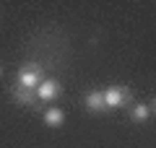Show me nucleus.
<instances>
[{
  "instance_id": "obj_1",
  "label": "nucleus",
  "mask_w": 156,
  "mask_h": 148,
  "mask_svg": "<svg viewBox=\"0 0 156 148\" xmlns=\"http://www.w3.org/2000/svg\"><path fill=\"white\" fill-rule=\"evenodd\" d=\"M42 81H44V70H42V65H37V62L23 65L21 70H18V76H16V86L26 88V91H37Z\"/></svg>"
},
{
  "instance_id": "obj_2",
  "label": "nucleus",
  "mask_w": 156,
  "mask_h": 148,
  "mask_svg": "<svg viewBox=\"0 0 156 148\" xmlns=\"http://www.w3.org/2000/svg\"><path fill=\"white\" fill-rule=\"evenodd\" d=\"M101 93H104V109L107 112H115L120 107L130 104V88H125V86H109Z\"/></svg>"
},
{
  "instance_id": "obj_3",
  "label": "nucleus",
  "mask_w": 156,
  "mask_h": 148,
  "mask_svg": "<svg viewBox=\"0 0 156 148\" xmlns=\"http://www.w3.org/2000/svg\"><path fill=\"white\" fill-rule=\"evenodd\" d=\"M57 93H60V83L55 78H44L37 88V101H52V99H57Z\"/></svg>"
},
{
  "instance_id": "obj_4",
  "label": "nucleus",
  "mask_w": 156,
  "mask_h": 148,
  "mask_svg": "<svg viewBox=\"0 0 156 148\" xmlns=\"http://www.w3.org/2000/svg\"><path fill=\"white\" fill-rule=\"evenodd\" d=\"M83 107L89 112H94V115H96V112H107L104 109V93H101V91H89L83 96Z\"/></svg>"
},
{
  "instance_id": "obj_5",
  "label": "nucleus",
  "mask_w": 156,
  "mask_h": 148,
  "mask_svg": "<svg viewBox=\"0 0 156 148\" xmlns=\"http://www.w3.org/2000/svg\"><path fill=\"white\" fill-rule=\"evenodd\" d=\"M151 104H143V101H138V104H130V120L138 122V125H143V122L151 120Z\"/></svg>"
},
{
  "instance_id": "obj_6",
  "label": "nucleus",
  "mask_w": 156,
  "mask_h": 148,
  "mask_svg": "<svg viewBox=\"0 0 156 148\" xmlns=\"http://www.w3.org/2000/svg\"><path fill=\"white\" fill-rule=\"evenodd\" d=\"M13 101L16 104H21V107H31V104H37V91H26V88H18V86H13Z\"/></svg>"
},
{
  "instance_id": "obj_7",
  "label": "nucleus",
  "mask_w": 156,
  "mask_h": 148,
  "mask_svg": "<svg viewBox=\"0 0 156 148\" xmlns=\"http://www.w3.org/2000/svg\"><path fill=\"white\" fill-rule=\"evenodd\" d=\"M62 122H65V112L62 109H57V107H50V109L44 112V125L47 127H62Z\"/></svg>"
},
{
  "instance_id": "obj_8",
  "label": "nucleus",
  "mask_w": 156,
  "mask_h": 148,
  "mask_svg": "<svg viewBox=\"0 0 156 148\" xmlns=\"http://www.w3.org/2000/svg\"><path fill=\"white\" fill-rule=\"evenodd\" d=\"M151 112H154V115H156V99H154V104H151Z\"/></svg>"
},
{
  "instance_id": "obj_9",
  "label": "nucleus",
  "mask_w": 156,
  "mask_h": 148,
  "mask_svg": "<svg viewBox=\"0 0 156 148\" xmlns=\"http://www.w3.org/2000/svg\"><path fill=\"white\" fill-rule=\"evenodd\" d=\"M0 73H3V68H0Z\"/></svg>"
}]
</instances>
